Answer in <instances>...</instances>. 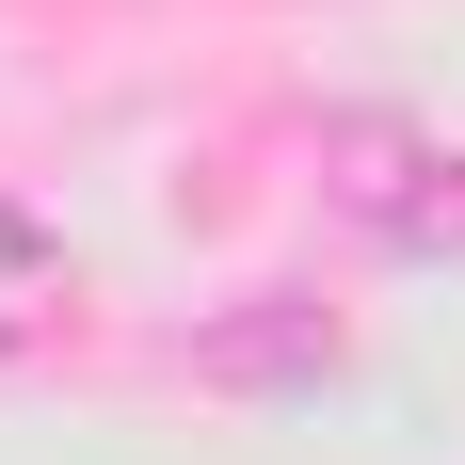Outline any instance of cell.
<instances>
[{"instance_id": "obj_1", "label": "cell", "mask_w": 465, "mask_h": 465, "mask_svg": "<svg viewBox=\"0 0 465 465\" xmlns=\"http://www.w3.org/2000/svg\"><path fill=\"white\" fill-rule=\"evenodd\" d=\"M322 193H337V225L385 241V257H465V161L433 129H401V113H337L322 129Z\"/></svg>"}, {"instance_id": "obj_2", "label": "cell", "mask_w": 465, "mask_h": 465, "mask_svg": "<svg viewBox=\"0 0 465 465\" xmlns=\"http://www.w3.org/2000/svg\"><path fill=\"white\" fill-rule=\"evenodd\" d=\"M337 370H353V322L322 289H257L193 337V385H225V401H289V385H337Z\"/></svg>"}, {"instance_id": "obj_3", "label": "cell", "mask_w": 465, "mask_h": 465, "mask_svg": "<svg viewBox=\"0 0 465 465\" xmlns=\"http://www.w3.org/2000/svg\"><path fill=\"white\" fill-rule=\"evenodd\" d=\"M48 305H64V241H48L33 209L0 193V353H33V337H48Z\"/></svg>"}]
</instances>
